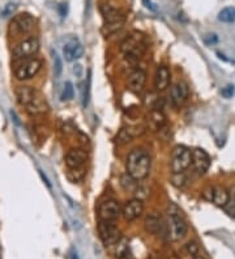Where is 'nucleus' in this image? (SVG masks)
I'll return each instance as SVG.
<instances>
[{
    "label": "nucleus",
    "instance_id": "4be33fe9",
    "mask_svg": "<svg viewBox=\"0 0 235 259\" xmlns=\"http://www.w3.org/2000/svg\"><path fill=\"white\" fill-rule=\"evenodd\" d=\"M85 174H86L85 168L81 166V168H68L65 176H67L69 182H72V183H77V182H80L84 179Z\"/></svg>",
    "mask_w": 235,
    "mask_h": 259
},
{
    "label": "nucleus",
    "instance_id": "7ed1b4c3",
    "mask_svg": "<svg viewBox=\"0 0 235 259\" xmlns=\"http://www.w3.org/2000/svg\"><path fill=\"white\" fill-rule=\"evenodd\" d=\"M148 45L145 36L140 32H134L122 42L120 51L130 60H138L145 55Z\"/></svg>",
    "mask_w": 235,
    "mask_h": 259
},
{
    "label": "nucleus",
    "instance_id": "c85d7f7f",
    "mask_svg": "<svg viewBox=\"0 0 235 259\" xmlns=\"http://www.w3.org/2000/svg\"><path fill=\"white\" fill-rule=\"evenodd\" d=\"M73 84L71 81H67L64 85V91H63V95H61V101H69V100L73 99Z\"/></svg>",
    "mask_w": 235,
    "mask_h": 259
},
{
    "label": "nucleus",
    "instance_id": "a878e982",
    "mask_svg": "<svg viewBox=\"0 0 235 259\" xmlns=\"http://www.w3.org/2000/svg\"><path fill=\"white\" fill-rule=\"evenodd\" d=\"M218 20L222 22H234L235 21V8L226 7L218 13Z\"/></svg>",
    "mask_w": 235,
    "mask_h": 259
},
{
    "label": "nucleus",
    "instance_id": "c756f323",
    "mask_svg": "<svg viewBox=\"0 0 235 259\" xmlns=\"http://www.w3.org/2000/svg\"><path fill=\"white\" fill-rule=\"evenodd\" d=\"M17 7H19V4L17 3H7V4L3 7V9H1V17H9V16H12L13 13L16 12V9Z\"/></svg>",
    "mask_w": 235,
    "mask_h": 259
},
{
    "label": "nucleus",
    "instance_id": "c9c22d12",
    "mask_svg": "<svg viewBox=\"0 0 235 259\" xmlns=\"http://www.w3.org/2000/svg\"><path fill=\"white\" fill-rule=\"evenodd\" d=\"M208 36H209V40L205 38V42H207L208 45H212V43H215V42L218 41V38H217L215 34H208Z\"/></svg>",
    "mask_w": 235,
    "mask_h": 259
},
{
    "label": "nucleus",
    "instance_id": "2eb2a0df",
    "mask_svg": "<svg viewBox=\"0 0 235 259\" xmlns=\"http://www.w3.org/2000/svg\"><path fill=\"white\" fill-rule=\"evenodd\" d=\"M144 127L141 126H128V127H123L120 131L118 132L117 138H115V141L118 144H127L132 141L135 138H138V136H141L144 134Z\"/></svg>",
    "mask_w": 235,
    "mask_h": 259
},
{
    "label": "nucleus",
    "instance_id": "9b49d317",
    "mask_svg": "<svg viewBox=\"0 0 235 259\" xmlns=\"http://www.w3.org/2000/svg\"><path fill=\"white\" fill-rule=\"evenodd\" d=\"M39 50V41L34 37L26 38L20 43H17L13 49V57L15 59H24V58H32L36 55Z\"/></svg>",
    "mask_w": 235,
    "mask_h": 259
},
{
    "label": "nucleus",
    "instance_id": "cd10ccee",
    "mask_svg": "<svg viewBox=\"0 0 235 259\" xmlns=\"http://www.w3.org/2000/svg\"><path fill=\"white\" fill-rule=\"evenodd\" d=\"M225 210L230 216L235 218V187L231 191H229V201L225 206Z\"/></svg>",
    "mask_w": 235,
    "mask_h": 259
},
{
    "label": "nucleus",
    "instance_id": "9d476101",
    "mask_svg": "<svg viewBox=\"0 0 235 259\" xmlns=\"http://www.w3.org/2000/svg\"><path fill=\"white\" fill-rule=\"evenodd\" d=\"M122 215V207L115 199L103 200L98 207V216L103 221H115Z\"/></svg>",
    "mask_w": 235,
    "mask_h": 259
},
{
    "label": "nucleus",
    "instance_id": "f8f14e48",
    "mask_svg": "<svg viewBox=\"0 0 235 259\" xmlns=\"http://www.w3.org/2000/svg\"><path fill=\"white\" fill-rule=\"evenodd\" d=\"M142 212H144V201L138 198H134L126 201V204L122 207V216L127 221H134L141 216Z\"/></svg>",
    "mask_w": 235,
    "mask_h": 259
},
{
    "label": "nucleus",
    "instance_id": "e433bc0d",
    "mask_svg": "<svg viewBox=\"0 0 235 259\" xmlns=\"http://www.w3.org/2000/svg\"><path fill=\"white\" fill-rule=\"evenodd\" d=\"M203 197L205 198L207 200L212 201V197H213V190H212V189L205 190V191H204V193H203Z\"/></svg>",
    "mask_w": 235,
    "mask_h": 259
},
{
    "label": "nucleus",
    "instance_id": "1a4fd4ad",
    "mask_svg": "<svg viewBox=\"0 0 235 259\" xmlns=\"http://www.w3.org/2000/svg\"><path fill=\"white\" fill-rule=\"evenodd\" d=\"M36 25V19L30 13H21L13 17L9 24V33L12 36H22L29 33Z\"/></svg>",
    "mask_w": 235,
    "mask_h": 259
},
{
    "label": "nucleus",
    "instance_id": "58836bf2",
    "mask_svg": "<svg viewBox=\"0 0 235 259\" xmlns=\"http://www.w3.org/2000/svg\"><path fill=\"white\" fill-rule=\"evenodd\" d=\"M169 259H178V257H176V255H170V258Z\"/></svg>",
    "mask_w": 235,
    "mask_h": 259
},
{
    "label": "nucleus",
    "instance_id": "f257e3e1",
    "mask_svg": "<svg viewBox=\"0 0 235 259\" xmlns=\"http://www.w3.org/2000/svg\"><path fill=\"white\" fill-rule=\"evenodd\" d=\"M17 101L32 115H41L49 111V105L39 92L32 86H19L16 89Z\"/></svg>",
    "mask_w": 235,
    "mask_h": 259
},
{
    "label": "nucleus",
    "instance_id": "412c9836",
    "mask_svg": "<svg viewBox=\"0 0 235 259\" xmlns=\"http://www.w3.org/2000/svg\"><path fill=\"white\" fill-rule=\"evenodd\" d=\"M212 190H213L212 201L215 203V206L225 208V206L227 204V201H229V191H227L225 187H221V186L212 187Z\"/></svg>",
    "mask_w": 235,
    "mask_h": 259
},
{
    "label": "nucleus",
    "instance_id": "7c9ffc66",
    "mask_svg": "<svg viewBox=\"0 0 235 259\" xmlns=\"http://www.w3.org/2000/svg\"><path fill=\"white\" fill-rule=\"evenodd\" d=\"M54 72H55V78H59L63 72V62L58 54L54 55Z\"/></svg>",
    "mask_w": 235,
    "mask_h": 259
},
{
    "label": "nucleus",
    "instance_id": "423d86ee",
    "mask_svg": "<svg viewBox=\"0 0 235 259\" xmlns=\"http://www.w3.org/2000/svg\"><path fill=\"white\" fill-rule=\"evenodd\" d=\"M101 13L103 20H105V26L103 32L106 34L115 33L117 30L122 28L126 22V16L122 12H119L117 8H114L110 4L101 5Z\"/></svg>",
    "mask_w": 235,
    "mask_h": 259
},
{
    "label": "nucleus",
    "instance_id": "393cba45",
    "mask_svg": "<svg viewBox=\"0 0 235 259\" xmlns=\"http://www.w3.org/2000/svg\"><path fill=\"white\" fill-rule=\"evenodd\" d=\"M78 45V41L77 40H72V41L67 42L63 47V54H64L65 59L68 62H72L75 60V50H76V46Z\"/></svg>",
    "mask_w": 235,
    "mask_h": 259
},
{
    "label": "nucleus",
    "instance_id": "f03ea898",
    "mask_svg": "<svg viewBox=\"0 0 235 259\" xmlns=\"http://www.w3.org/2000/svg\"><path fill=\"white\" fill-rule=\"evenodd\" d=\"M150 165H152V160L149 153L141 148L131 151L126 161L127 173L136 181H142L149 176Z\"/></svg>",
    "mask_w": 235,
    "mask_h": 259
},
{
    "label": "nucleus",
    "instance_id": "ddd939ff",
    "mask_svg": "<svg viewBox=\"0 0 235 259\" xmlns=\"http://www.w3.org/2000/svg\"><path fill=\"white\" fill-rule=\"evenodd\" d=\"M191 155H192V166H194L195 172L204 174L211 166L209 155L201 148H195L194 151H191Z\"/></svg>",
    "mask_w": 235,
    "mask_h": 259
},
{
    "label": "nucleus",
    "instance_id": "a211bd4d",
    "mask_svg": "<svg viewBox=\"0 0 235 259\" xmlns=\"http://www.w3.org/2000/svg\"><path fill=\"white\" fill-rule=\"evenodd\" d=\"M128 86L134 93H140L146 84V72L142 70H135L128 76Z\"/></svg>",
    "mask_w": 235,
    "mask_h": 259
},
{
    "label": "nucleus",
    "instance_id": "72a5a7b5",
    "mask_svg": "<svg viewBox=\"0 0 235 259\" xmlns=\"http://www.w3.org/2000/svg\"><path fill=\"white\" fill-rule=\"evenodd\" d=\"M58 11H59V15L61 17L67 16V13H68V5H67V3H60V4L58 5Z\"/></svg>",
    "mask_w": 235,
    "mask_h": 259
},
{
    "label": "nucleus",
    "instance_id": "f3484780",
    "mask_svg": "<svg viewBox=\"0 0 235 259\" xmlns=\"http://www.w3.org/2000/svg\"><path fill=\"white\" fill-rule=\"evenodd\" d=\"M86 159H88V153L84 149L72 148L65 155V165L68 168H81L85 164Z\"/></svg>",
    "mask_w": 235,
    "mask_h": 259
},
{
    "label": "nucleus",
    "instance_id": "0eeeda50",
    "mask_svg": "<svg viewBox=\"0 0 235 259\" xmlns=\"http://www.w3.org/2000/svg\"><path fill=\"white\" fill-rule=\"evenodd\" d=\"M192 164L191 151L184 145L175 147L171 155V172L173 174H183Z\"/></svg>",
    "mask_w": 235,
    "mask_h": 259
},
{
    "label": "nucleus",
    "instance_id": "aec40b11",
    "mask_svg": "<svg viewBox=\"0 0 235 259\" xmlns=\"http://www.w3.org/2000/svg\"><path fill=\"white\" fill-rule=\"evenodd\" d=\"M149 124L153 131H158L166 124V117L159 109H153L149 114Z\"/></svg>",
    "mask_w": 235,
    "mask_h": 259
},
{
    "label": "nucleus",
    "instance_id": "a19ab883",
    "mask_svg": "<svg viewBox=\"0 0 235 259\" xmlns=\"http://www.w3.org/2000/svg\"><path fill=\"white\" fill-rule=\"evenodd\" d=\"M195 259H205V258H203V257H199V255H197V257H195Z\"/></svg>",
    "mask_w": 235,
    "mask_h": 259
},
{
    "label": "nucleus",
    "instance_id": "473e14b6",
    "mask_svg": "<svg viewBox=\"0 0 235 259\" xmlns=\"http://www.w3.org/2000/svg\"><path fill=\"white\" fill-rule=\"evenodd\" d=\"M221 95H222V97H225V99H231V97L235 95V86L229 84V85L225 86L222 91H221Z\"/></svg>",
    "mask_w": 235,
    "mask_h": 259
},
{
    "label": "nucleus",
    "instance_id": "20e7f679",
    "mask_svg": "<svg viewBox=\"0 0 235 259\" xmlns=\"http://www.w3.org/2000/svg\"><path fill=\"white\" fill-rule=\"evenodd\" d=\"M167 215L170 218V236L174 241L182 239L187 235V222L182 210L175 203L170 201L167 206Z\"/></svg>",
    "mask_w": 235,
    "mask_h": 259
},
{
    "label": "nucleus",
    "instance_id": "f704fd0d",
    "mask_svg": "<svg viewBox=\"0 0 235 259\" xmlns=\"http://www.w3.org/2000/svg\"><path fill=\"white\" fill-rule=\"evenodd\" d=\"M142 4L145 5V8H148L149 11H156V5L152 3V0H142Z\"/></svg>",
    "mask_w": 235,
    "mask_h": 259
},
{
    "label": "nucleus",
    "instance_id": "5701e85b",
    "mask_svg": "<svg viewBox=\"0 0 235 259\" xmlns=\"http://www.w3.org/2000/svg\"><path fill=\"white\" fill-rule=\"evenodd\" d=\"M120 185L128 193H135L138 187V181H136L134 177H131L128 173H126L120 177Z\"/></svg>",
    "mask_w": 235,
    "mask_h": 259
},
{
    "label": "nucleus",
    "instance_id": "ea45409f",
    "mask_svg": "<svg viewBox=\"0 0 235 259\" xmlns=\"http://www.w3.org/2000/svg\"><path fill=\"white\" fill-rule=\"evenodd\" d=\"M122 259H132V258H131L130 255H126V257H124V258H122Z\"/></svg>",
    "mask_w": 235,
    "mask_h": 259
},
{
    "label": "nucleus",
    "instance_id": "4c0bfd02",
    "mask_svg": "<svg viewBox=\"0 0 235 259\" xmlns=\"http://www.w3.org/2000/svg\"><path fill=\"white\" fill-rule=\"evenodd\" d=\"M39 174H41V177H42V179H43V181H45V183L47 186H49L50 189H51V185H50V182H49V179H47V178H46V176H43V173L41 172V170H39Z\"/></svg>",
    "mask_w": 235,
    "mask_h": 259
},
{
    "label": "nucleus",
    "instance_id": "dca6fc26",
    "mask_svg": "<svg viewBox=\"0 0 235 259\" xmlns=\"http://www.w3.org/2000/svg\"><path fill=\"white\" fill-rule=\"evenodd\" d=\"M188 96H190V89L184 81L175 82L171 86V101L176 107L182 106L188 99Z\"/></svg>",
    "mask_w": 235,
    "mask_h": 259
},
{
    "label": "nucleus",
    "instance_id": "2f4dec72",
    "mask_svg": "<svg viewBox=\"0 0 235 259\" xmlns=\"http://www.w3.org/2000/svg\"><path fill=\"white\" fill-rule=\"evenodd\" d=\"M186 251L195 258V257H197V254H199V245L195 242V241H191V242H188L186 245Z\"/></svg>",
    "mask_w": 235,
    "mask_h": 259
},
{
    "label": "nucleus",
    "instance_id": "6ab92c4d",
    "mask_svg": "<svg viewBox=\"0 0 235 259\" xmlns=\"http://www.w3.org/2000/svg\"><path fill=\"white\" fill-rule=\"evenodd\" d=\"M165 224H163L162 219L156 216V215H148L145 219V229L152 233V235L165 236Z\"/></svg>",
    "mask_w": 235,
    "mask_h": 259
},
{
    "label": "nucleus",
    "instance_id": "39448f33",
    "mask_svg": "<svg viewBox=\"0 0 235 259\" xmlns=\"http://www.w3.org/2000/svg\"><path fill=\"white\" fill-rule=\"evenodd\" d=\"M42 67V60L38 58H24L17 59L13 63V74L17 80H29L34 78Z\"/></svg>",
    "mask_w": 235,
    "mask_h": 259
},
{
    "label": "nucleus",
    "instance_id": "4468645a",
    "mask_svg": "<svg viewBox=\"0 0 235 259\" xmlns=\"http://www.w3.org/2000/svg\"><path fill=\"white\" fill-rule=\"evenodd\" d=\"M171 80V72L167 66H158L156 75H154V88L157 92L166 91Z\"/></svg>",
    "mask_w": 235,
    "mask_h": 259
},
{
    "label": "nucleus",
    "instance_id": "6e6552de",
    "mask_svg": "<svg viewBox=\"0 0 235 259\" xmlns=\"http://www.w3.org/2000/svg\"><path fill=\"white\" fill-rule=\"evenodd\" d=\"M98 235L101 239L102 243L107 246H114L115 243L122 239L120 230L118 229V226L114 224V221H103L99 220L98 221Z\"/></svg>",
    "mask_w": 235,
    "mask_h": 259
},
{
    "label": "nucleus",
    "instance_id": "bb28decb",
    "mask_svg": "<svg viewBox=\"0 0 235 259\" xmlns=\"http://www.w3.org/2000/svg\"><path fill=\"white\" fill-rule=\"evenodd\" d=\"M90 86H92V70L88 71V76H86L85 81V89H84V107L89 105L90 101Z\"/></svg>",
    "mask_w": 235,
    "mask_h": 259
},
{
    "label": "nucleus",
    "instance_id": "b1692460",
    "mask_svg": "<svg viewBox=\"0 0 235 259\" xmlns=\"http://www.w3.org/2000/svg\"><path fill=\"white\" fill-rule=\"evenodd\" d=\"M115 257L118 259L124 258L126 255H128V250H130V243H128V239H120L118 241L115 245Z\"/></svg>",
    "mask_w": 235,
    "mask_h": 259
}]
</instances>
